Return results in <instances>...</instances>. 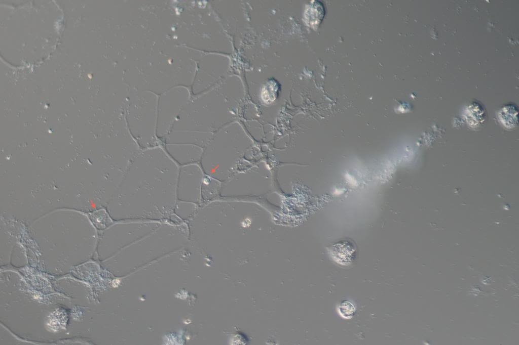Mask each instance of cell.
I'll return each instance as SVG.
<instances>
[{
	"label": "cell",
	"instance_id": "cell-5",
	"mask_svg": "<svg viewBox=\"0 0 519 345\" xmlns=\"http://www.w3.org/2000/svg\"><path fill=\"white\" fill-rule=\"evenodd\" d=\"M339 311L340 314L345 318L351 317L353 315L355 308L351 303L346 301L342 303L340 306Z\"/></svg>",
	"mask_w": 519,
	"mask_h": 345
},
{
	"label": "cell",
	"instance_id": "cell-1",
	"mask_svg": "<svg viewBox=\"0 0 519 345\" xmlns=\"http://www.w3.org/2000/svg\"><path fill=\"white\" fill-rule=\"evenodd\" d=\"M179 167L162 143L142 149L109 201L111 217L117 221L184 222L174 213Z\"/></svg>",
	"mask_w": 519,
	"mask_h": 345
},
{
	"label": "cell",
	"instance_id": "cell-4",
	"mask_svg": "<svg viewBox=\"0 0 519 345\" xmlns=\"http://www.w3.org/2000/svg\"><path fill=\"white\" fill-rule=\"evenodd\" d=\"M198 208V204L197 203L177 200L174 206V213L181 220L188 222Z\"/></svg>",
	"mask_w": 519,
	"mask_h": 345
},
{
	"label": "cell",
	"instance_id": "cell-2",
	"mask_svg": "<svg viewBox=\"0 0 519 345\" xmlns=\"http://www.w3.org/2000/svg\"><path fill=\"white\" fill-rule=\"evenodd\" d=\"M204 176L198 163L179 166L177 182V199L199 204Z\"/></svg>",
	"mask_w": 519,
	"mask_h": 345
},
{
	"label": "cell",
	"instance_id": "cell-3",
	"mask_svg": "<svg viewBox=\"0 0 519 345\" xmlns=\"http://www.w3.org/2000/svg\"><path fill=\"white\" fill-rule=\"evenodd\" d=\"M162 144L168 155L179 166L198 163L203 152L202 147L193 144Z\"/></svg>",
	"mask_w": 519,
	"mask_h": 345
}]
</instances>
